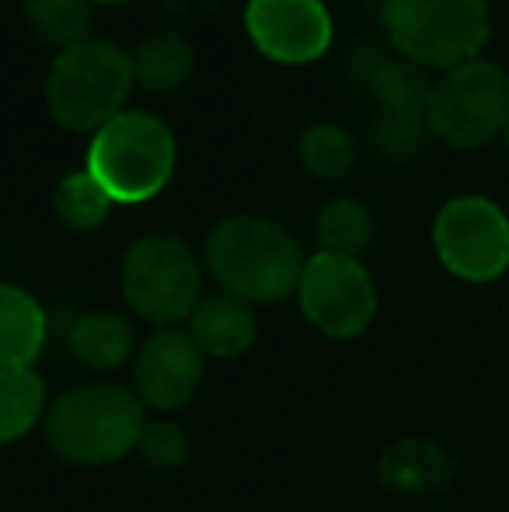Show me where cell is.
Here are the masks:
<instances>
[{"label": "cell", "mask_w": 509, "mask_h": 512, "mask_svg": "<svg viewBox=\"0 0 509 512\" xmlns=\"http://www.w3.org/2000/svg\"><path fill=\"white\" fill-rule=\"evenodd\" d=\"M129 60H133L136 88L150 91V95H171V91L185 88L196 70V53L178 32L143 35Z\"/></svg>", "instance_id": "obj_15"}, {"label": "cell", "mask_w": 509, "mask_h": 512, "mask_svg": "<svg viewBox=\"0 0 509 512\" xmlns=\"http://www.w3.org/2000/svg\"><path fill=\"white\" fill-rule=\"evenodd\" d=\"M391 49L422 70H454L475 60L492 35L489 0H384Z\"/></svg>", "instance_id": "obj_5"}, {"label": "cell", "mask_w": 509, "mask_h": 512, "mask_svg": "<svg viewBox=\"0 0 509 512\" xmlns=\"http://www.w3.org/2000/svg\"><path fill=\"white\" fill-rule=\"evenodd\" d=\"M88 4H95V7L98 4H109L112 7V4H129V0H88Z\"/></svg>", "instance_id": "obj_25"}, {"label": "cell", "mask_w": 509, "mask_h": 512, "mask_svg": "<svg viewBox=\"0 0 509 512\" xmlns=\"http://www.w3.org/2000/svg\"><path fill=\"white\" fill-rule=\"evenodd\" d=\"M147 418L136 391L116 384H88L60 394L46 411V439L67 464L102 467L136 450Z\"/></svg>", "instance_id": "obj_3"}, {"label": "cell", "mask_w": 509, "mask_h": 512, "mask_svg": "<svg viewBox=\"0 0 509 512\" xmlns=\"http://www.w3.org/2000/svg\"><path fill=\"white\" fill-rule=\"evenodd\" d=\"M245 32L265 60L307 67L332 49L335 21L325 0H248Z\"/></svg>", "instance_id": "obj_10"}, {"label": "cell", "mask_w": 509, "mask_h": 512, "mask_svg": "<svg viewBox=\"0 0 509 512\" xmlns=\"http://www.w3.org/2000/svg\"><path fill=\"white\" fill-rule=\"evenodd\" d=\"M46 411V384L32 366L0 370V446L28 436Z\"/></svg>", "instance_id": "obj_19"}, {"label": "cell", "mask_w": 509, "mask_h": 512, "mask_svg": "<svg viewBox=\"0 0 509 512\" xmlns=\"http://www.w3.org/2000/svg\"><path fill=\"white\" fill-rule=\"evenodd\" d=\"M123 297L147 321L171 328L203 300V265L175 234H147L123 258Z\"/></svg>", "instance_id": "obj_7"}, {"label": "cell", "mask_w": 509, "mask_h": 512, "mask_svg": "<svg viewBox=\"0 0 509 512\" xmlns=\"http://www.w3.org/2000/svg\"><path fill=\"white\" fill-rule=\"evenodd\" d=\"M133 88L136 77L129 49L91 35L56 53L46 77V108L60 129L95 136L126 112Z\"/></svg>", "instance_id": "obj_2"}, {"label": "cell", "mask_w": 509, "mask_h": 512, "mask_svg": "<svg viewBox=\"0 0 509 512\" xmlns=\"http://www.w3.org/2000/svg\"><path fill=\"white\" fill-rule=\"evenodd\" d=\"M189 335L203 349V356H217V359L241 356L255 342L252 304L231 297V293L203 297L189 317Z\"/></svg>", "instance_id": "obj_13"}, {"label": "cell", "mask_w": 509, "mask_h": 512, "mask_svg": "<svg viewBox=\"0 0 509 512\" xmlns=\"http://www.w3.org/2000/svg\"><path fill=\"white\" fill-rule=\"evenodd\" d=\"M136 450H140V457L147 460L150 467H157V471H175V467H182L185 460H189L192 446L178 422H147Z\"/></svg>", "instance_id": "obj_24"}, {"label": "cell", "mask_w": 509, "mask_h": 512, "mask_svg": "<svg viewBox=\"0 0 509 512\" xmlns=\"http://www.w3.org/2000/svg\"><path fill=\"white\" fill-rule=\"evenodd\" d=\"M203 262L220 293L245 304H276L297 293L304 255L297 237L265 216H227L206 234Z\"/></svg>", "instance_id": "obj_1"}, {"label": "cell", "mask_w": 509, "mask_h": 512, "mask_svg": "<svg viewBox=\"0 0 509 512\" xmlns=\"http://www.w3.org/2000/svg\"><path fill=\"white\" fill-rule=\"evenodd\" d=\"M503 140H506V147H509V126H506V136H503Z\"/></svg>", "instance_id": "obj_26"}, {"label": "cell", "mask_w": 509, "mask_h": 512, "mask_svg": "<svg viewBox=\"0 0 509 512\" xmlns=\"http://www.w3.org/2000/svg\"><path fill=\"white\" fill-rule=\"evenodd\" d=\"M112 199L102 185L95 182L88 168L84 171H70L53 192V209L60 216L63 227L77 230V234H88V230L102 227L112 213Z\"/></svg>", "instance_id": "obj_21"}, {"label": "cell", "mask_w": 509, "mask_h": 512, "mask_svg": "<svg viewBox=\"0 0 509 512\" xmlns=\"http://www.w3.org/2000/svg\"><path fill=\"white\" fill-rule=\"evenodd\" d=\"M46 342V310L21 286L0 283V370L32 366Z\"/></svg>", "instance_id": "obj_14"}, {"label": "cell", "mask_w": 509, "mask_h": 512, "mask_svg": "<svg viewBox=\"0 0 509 512\" xmlns=\"http://www.w3.org/2000/svg\"><path fill=\"white\" fill-rule=\"evenodd\" d=\"M203 349L189 331L161 328L140 345L133 363L136 398L157 411H175L196 398L203 384Z\"/></svg>", "instance_id": "obj_11"}, {"label": "cell", "mask_w": 509, "mask_h": 512, "mask_svg": "<svg viewBox=\"0 0 509 512\" xmlns=\"http://www.w3.org/2000/svg\"><path fill=\"white\" fill-rule=\"evenodd\" d=\"M70 352L81 359L84 366L105 373L119 370L133 356V324L123 314L112 310H88L70 324Z\"/></svg>", "instance_id": "obj_16"}, {"label": "cell", "mask_w": 509, "mask_h": 512, "mask_svg": "<svg viewBox=\"0 0 509 512\" xmlns=\"http://www.w3.org/2000/svg\"><path fill=\"white\" fill-rule=\"evenodd\" d=\"M457 464L440 443L422 436L398 439L394 446H387L377 460V478L384 481V488L401 495H426L440 492L450 485Z\"/></svg>", "instance_id": "obj_12"}, {"label": "cell", "mask_w": 509, "mask_h": 512, "mask_svg": "<svg viewBox=\"0 0 509 512\" xmlns=\"http://www.w3.org/2000/svg\"><path fill=\"white\" fill-rule=\"evenodd\" d=\"M304 317L328 338H360L377 317V286L360 258L318 251L297 283Z\"/></svg>", "instance_id": "obj_9"}, {"label": "cell", "mask_w": 509, "mask_h": 512, "mask_svg": "<svg viewBox=\"0 0 509 512\" xmlns=\"http://www.w3.org/2000/svg\"><path fill=\"white\" fill-rule=\"evenodd\" d=\"M363 88L374 95L381 105V115H412V119H426L429 91L433 81L422 67H415L405 56H387L374 67V74L363 81Z\"/></svg>", "instance_id": "obj_17"}, {"label": "cell", "mask_w": 509, "mask_h": 512, "mask_svg": "<svg viewBox=\"0 0 509 512\" xmlns=\"http://www.w3.org/2000/svg\"><path fill=\"white\" fill-rule=\"evenodd\" d=\"M178 143L154 112L126 108L91 136L88 171L116 206H136L161 196L175 175Z\"/></svg>", "instance_id": "obj_4"}, {"label": "cell", "mask_w": 509, "mask_h": 512, "mask_svg": "<svg viewBox=\"0 0 509 512\" xmlns=\"http://www.w3.org/2000/svg\"><path fill=\"white\" fill-rule=\"evenodd\" d=\"M374 234V213L367 209V203L353 196H339L325 203L318 213V223H314V237H318L321 251H332V255L360 258L374 244Z\"/></svg>", "instance_id": "obj_18"}, {"label": "cell", "mask_w": 509, "mask_h": 512, "mask_svg": "<svg viewBox=\"0 0 509 512\" xmlns=\"http://www.w3.org/2000/svg\"><path fill=\"white\" fill-rule=\"evenodd\" d=\"M21 14L28 28L53 49H70L91 39L95 25V4L88 0H21Z\"/></svg>", "instance_id": "obj_20"}, {"label": "cell", "mask_w": 509, "mask_h": 512, "mask_svg": "<svg viewBox=\"0 0 509 512\" xmlns=\"http://www.w3.org/2000/svg\"><path fill=\"white\" fill-rule=\"evenodd\" d=\"M429 133L426 119H412V115H377L374 129H370V143L387 161H408L422 150Z\"/></svg>", "instance_id": "obj_23"}, {"label": "cell", "mask_w": 509, "mask_h": 512, "mask_svg": "<svg viewBox=\"0 0 509 512\" xmlns=\"http://www.w3.org/2000/svg\"><path fill=\"white\" fill-rule=\"evenodd\" d=\"M426 122L457 150L489 147L509 126V70L482 56L443 70L429 91Z\"/></svg>", "instance_id": "obj_6"}, {"label": "cell", "mask_w": 509, "mask_h": 512, "mask_svg": "<svg viewBox=\"0 0 509 512\" xmlns=\"http://www.w3.org/2000/svg\"><path fill=\"white\" fill-rule=\"evenodd\" d=\"M300 164L311 171L314 178H346L356 164V140L346 126H335V122H314L311 129H304L297 143Z\"/></svg>", "instance_id": "obj_22"}, {"label": "cell", "mask_w": 509, "mask_h": 512, "mask_svg": "<svg viewBox=\"0 0 509 512\" xmlns=\"http://www.w3.org/2000/svg\"><path fill=\"white\" fill-rule=\"evenodd\" d=\"M433 248L461 283H496L509 269V216L485 196H454L433 220Z\"/></svg>", "instance_id": "obj_8"}]
</instances>
